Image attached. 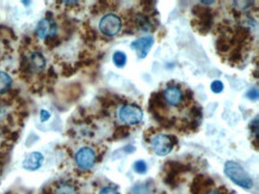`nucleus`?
I'll list each match as a JSON object with an SVG mask.
<instances>
[{
    "label": "nucleus",
    "instance_id": "1",
    "mask_svg": "<svg viewBox=\"0 0 259 194\" xmlns=\"http://www.w3.org/2000/svg\"><path fill=\"white\" fill-rule=\"evenodd\" d=\"M225 174L228 179L235 185L245 189H250L253 186V180L248 175V173L245 170L240 164L234 162V161H227L225 164Z\"/></svg>",
    "mask_w": 259,
    "mask_h": 194
},
{
    "label": "nucleus",
    "instance_id": "2",
    "mask_svg": "<svg viewBox=\"0 0 259 194\" xmlns=\"http://www.w3.org/2000/svg\"><path fill=\"white\" fill-rule=\"evenodd\" d=\"M99 30L105 36H116L122 30L121 18L114 13H108L99 22Z\"/></svg>",
    "mask_w": 259,
    "mask_h": 194
},
{
    "label": "nucleus",
    "instance_id": "3",
    "mask_svg": "<svg viewBox=\"0 0 259 194\" xmlns=\"http://www.w3.org/2000/svg\"><path fill=\"white\" fill-rule=\"evenodd\" d=\"M118 118L121 121L128 124V125H135V124H139L144 118V112L139 106L133 104H127L123 105L118 110Z\"/></svg>",
    "mask_w": 259,
    "mask_h": 194
},
{
    "label": "nucleus",
    "instance_id": "4",
    "mask_svg": "<svg viewBox=\"0 0 259 194\" xmlns=\"http://www.w3.org/2000/svg\"><path fill=\"white\" fill-rule=\"evenodd\" d=\"M151 146L154 153L159 156L168 155V154L172 151V149H174V142H172V138L164 134H159L157 136L152 138Z\"/></svg>",
    "mask_w": 259,
    "mask_h": 194
},
{
    "label": "nucleus",
    "instance_id": "5",
    "mask_svg": "<svg viewBox=\"0 0 259 194\" xmlns=\"http://www.w3.org/2000/svg\"><path fill=\"white\" fill-rule=\"evenodd\" d=\"M56 32H58V25H56V23L49 17L41 19L35 29L36 36H37L39 39H42V41L54 37Z\"/></svg>",
    "mask_w": 259,
    "mask_h": 194
},
{
    "label": "nucleus",
    "instance_id": "6",
    "mask_svg": "<svg viewBox=\"0 0 259 194\" xmlns=\"http://www.w3.org/2000/svg\"><path fill=\"white\" fill-rule=\"evenodd\" d=\"M74 161L80 169H90L96 163V153L92 148L84 147L77 151Z\"/></svg>",
    "mask_w": 259,
    "mask_h": 194
},
{
    "label": "nucleus",
    "instance_id": "7",
    "mask_svg": "<svg viewBox=\"0 0 259 194\" xmlns=\"http://www.w3.org/2000/svg\"><path fill=\"white\" fill-rule=\"evenodd\" d=\"M153 44L154 38L152 36H145V37H141L133 42L131 48L136 51V55H138L139 58H145L148 55L152 47H153Z\"/></svg>",
    "mask_w": 259,
    "mask_h": 194
},
{
    "label": "nucleus",
    "instance_id": "8",
    "mask_svg": "<svg viewBox=\"0 0 259 194\" xmlns=\"http://www.w3.org/2000/svg\"><path fill=\"white\" fill-rule=\"evenodd\" d=\"M164 99L170 106H179L184 100L183 91L177 86H168L164 91Z\"/></svg>",
    "mask_w": 259,
    "mask_h": 194
},
{
    "label": "nucleus",
    "instance_id": "9",
    "mask_svg": "<svg viewBox=\"0 0 259 194\" xmlns=\"http://www.w3.org/2000/svg\"><path fill=\"white\" fill-rule=\"evenodd\" d=\"M28 68L32 73H41L46 68V57L42 52L32 51L28 57Z\"/></svg>",
    "mask_w": 259,
    "mask_h": 194
},
{
    "label": "nucleus",
    "instance_id": "10",
    "mask_svg": "<svg viewBox=\"0 0 259 194\" xmlns=\"http://www.w3.org/2000/svg\"><path fill=\"white\" fill-rule=\"evenodd\" d=\"M43 161H45V157L42 154L38 151H34V153H30L29 155H26L24 161H23V167L26 170H37L42 167Z\"/></svg>",
    "mask_w": 259,
    "mask_h": 194
},
{
    "label": "nucleus",
    "instance_id": "11",
    "mask_svg": "<svg viewBox=\"0 0 259 194\" xmlns=\"http://www.w3.org/2000/svg\"><path fill=\"white\" fill-rule=\"evenodd\" d=\"M12 86V78L6 72L0 71V94L6 93Z\"/></svg>",
    "mask_w": 259,
    "mask_h": 194
},
{
    "label": "nucleus",
    "instance_id": "12",
    "mask_svg": "<svg viewBox=\"0 0 259 194\" xmlns=\"http://www.w3.org/2000/svg\"><path fill=\"white\" fill-rule=\"evenodd\" d=\"M112 62L117 68H123L127 64V55L121 50L115 51L112 55Z\"/></svg>",
    "mask_w": 259,
    "mask_h": 194
},
{
    "label": "nucleus",
    "instance_id": "13",
    "mask_svg": "<svg viewBox=\"0 0 259 194\" xmlns=\"http://www.w3.org/2000/svg\"><path fill=\"white\" fill-rule=\"evenodd\" d=\"M133 169H134L138 174H145L147 172V164H146L145 161L139 160L133 164Z\"/></svg>",
    "mask_w": 259,
    "mask_h": 194
},
{
    "label": "nucleus",
    "instance_id": "14",
    "mask_svg": "<svg viewBox=\"0 0 259 194\" xmlns=\"http://www.w3.org/2000/svg\"><path fill=\"white\" fill-rule=\"evenodd\" d=\"M133 193L134 194H151V188H149L148 185H136L134 188H133Z\"/></svg>",
    "mask_w": 259,
    "mask_h": 194
},
{
    "label": "nucleus",
    "instance_id": "15",
    "mask_svg": "<svg viewBox=\"0 0 259 194\" xmlns=\"http://www.w3.org/2000/svg\"><path fill=\"white\" fill-rule=\"evenodd\" d=\"M210 88H211V91L214 92V93H221V92L224 91L225 85H224V82L220 81V80H214L211 82Z\"/></svg>",
    "mask_w": 259,
    "mask_h": 194
},
{
    "label": "nucleus",
    "instance_id": "16",
    "mask_svg": "<svg viewBox=\"0 0 259 194\" xmlns=\"http://www.w3.org/2000/svg\"><path fill=\"white\" fill-rule=\"evenodd\" d=\"M55 194H75V190L71 185H61Z\"/></svg>",
    "mask_w": 259,
    "mask_h": 194
},
{
    "label": "nucleus",
    "instance_id": "17",
    "mask_svg": "<svg viewBox=\"0 0 259 194\" xmlns=\"http://www.w3.org/2000/svg\"><path fill=\"white\" fill-rule=\"evenodd\" d=\"M99 194H119V192L116 188H114V187L108 186V187H104V188H102Z\"/></svg>",
    "mask_w": 259,
    "mask_h": 194
},
{
    "label": "nucleus",
    "instance_id": "18",
    "mask_svg": "<svg viewBox=\"0 0 259 194\" xmlns=\"http://www.w3.org/2000/svg\"><path fill=\"white\" fill-rule=\"evenodd\" d=\"M246 97L248 98V99H251V100H257L258 99V91H257V88H252V90H250L246 93Z\"/></svg>",
    "mask_w": 259,
    "mask_h": 194
},
{
    "label": "nucleus",
    "instance_id": "19",
    "mask_svg": "<svg viewBox=\"0 0 259 194\" xmlns=\"http://www.w3.org/2000/svg\"><path fill=\"white\" fill-rule=\"evenodd\" d=\"M39 117H41L42 121H47L49 118H51V113H49L47 110H41V112H39Z\"/></svg>",
    "mask_w": 259,
    "mask_h": 194
},
{
    "label": "nucleus",
    "instance_id": "20",
    "mask_svg": "<svg viewBox=\"0 0 259 194\" xmlns=\"http://www.w3.org/2000/svg\"><path fill=\"white\" fill-rule=\"evenodd\" d=\"M254 130V136L258 137V117L254 118V129H252V131Z\"/></svg>",
    "mask_w": 259,
    "mask_h": 194
},
{
    "label": "nucleus",
    "instance_id": "21",
    "mask_svg": "<svg viewBox=\"0 0 259 194\" xmlns=\"http://www.w3.org/2000/svg\"><path fill=\"white\" fill-rule=\"evenodd\" d=\"M205 194H221V193L218 192V190H209V192L205 193Z\"/></svg>",
    "mask_w": 259,
    "mask_h": 194
}]
</instances>
